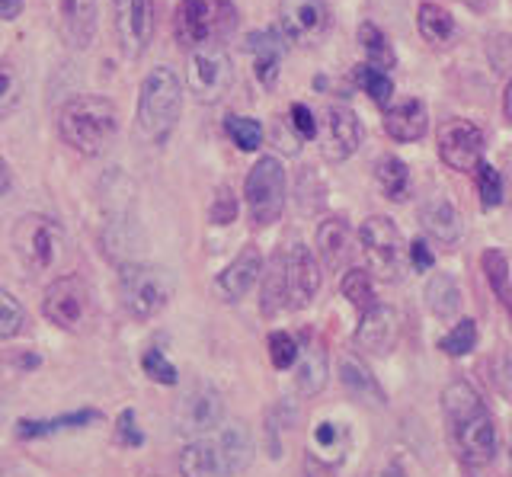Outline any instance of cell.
Returning <instances> with one entry per match:
<instances>
[{
	"label": "cell",
	"mask_w": 512,
	"mask_h": 477,
	"mask_svg": "<svg viewBox=\"0 0 512 477\" xmlns=\"http://www.w3.org/2000/svg\"><path fill=\"white\" fill-rule=\"evenodd\" d=\"M36 353H0V394H4V381H20L32 369H39Z\"/></svg>",
	"instance_id": "43"
},
{
	"label": "cell",
	"mask_w": 512,
	"mask_h": 477,
	"mask_svg": "<svg viewBox=\"0 0 512 477\" xmlns=\"http://www.w3.org/2000/svg\"><path fill=\"white\" fill-rule=\"evenodd\" d=\"M224 420V401L212 385H192L173 407V426L180 436H205Z\"/></svg>",
	"instance_id": "12"
},
{
	"label": "cell",
	"mask_w": 512,
	"mask_h": 477,
	"mask_svg": "<svg viewBox=\"0 0 512 477\" xmlns=\"http://www.w3.org/2000/svg\"><path fill=\"white\" fill-rule=\"evenodd\" d=\"M333 474H336V465L308 452V458H304V477H333Z\"/></svg>",
	"instance_id": "50"
},
{
	"label": "cell",
	"mask_w": 512,
	"mask_h": 477,
	"mask_svg": "<svg viewBox=\"0 0 512 477\" xmlns=\"http://www.w3.org/2000/svg\"><path fill=\"white\" fill-rule=\"evenodd\" d=\"M340 381L343 388L356 397V401H365V404H388V397H384L378 378L372 375V369L359 359V356H343L340 359Z\"/></svg>",
	"instance_id": "25"
},
{
	"label": "cell",
	"mask_w": 512,
	"mask_h": 477,
	"mask_svg": "<svg viewBox=\"0 0 512 477\" xmlns=\"http://www.w3.org/2000/svg\"><path fill=\"white\" fill-rule=\"evenodd\" d=\"M285 308V269H282V253L269 260L263 269V298H260V311L272 317L276 311Z\"/></svg>",
	"instance_id": "35"
},
{
	"label": "cell",
	"mask_w": 512,
	"mask_h": 477,
	"mask_svg": "<svg viewBox=\"0 0 512 477\" xmlns=\"http://www.w3.org/2000/svg\"><path fill=\"white\" fill-rule=\"evenodd\" d=\"M260 276H263V253L256 250L253 244H247L228 266L221 269L218 289L228 301H240L256 282H260Z\"/></svg>",
	"instance_id": "19"
},
{
	"label": "cell",
	"mask_w": 512,
	"mask_h": 477,
	"mask_svg": "<svg viewBox=\"0 0 512 477\" xmlns=\"http://www.w3.org/2000/svg\"><path fill=\"white\" fill-rule=\"evenodd\" d=\"M474 346H477V321H471V317H461V321L439 340V349L452 359L468 356Z\"/></svg>",
	"instance_id": "38"
},
{
	"label": "cell",
	"mask_w": 512,
	"mask_h": 477,
	"mask_svg": "<svg viewBox=\"0 0 512 477\" xmlns=\"http://www.w3.org/2000/svg\"><path fill=\"white\" fill-rule=\"evenodd\" d=\"M429 129V109L423 100L407 97L394 106L384 109V132H388L400 145H413L420 141Z\"/></svg>",
	"instance_id": "20"
},
{
	"label": "cell",
	"mask_w": 512,
	"mask_h": 477,
	"mask_svg": "<svg viewBox=\"0 0 512 477\" xmlns=\"http://www.w3.org/2000/svg\"><path fill=\"white\" fill-rule=\"evenodd\" d=\"M314 244H317V257H320V266L327 269V273H340L349 263V253H352V231L343 218H324L317 225V234H314Z\"/></svg>",
	"instance_id": "21"
},
{
	"label": "cell",
	"mask_w": 512,
	"mask_h": 477,
	"mask_svg": "<svg viewBox=\"0 0 512 477\" xmlns=\"http://www.w3.org/2000/svg\"><path fill=\"white\" fill-rule=\"evenodd\" d=\"M320 151L327 161L340 164L352 157L362 145V122L349 106H327L324 109V135H320Z\"/></svg>",
	"instance_id": "16"
},
{
	"label": "cell",
	"mask_w": 512,
	"mask_h": 477,
	"mask_svg": "<svg viewBox=\"0 0 512 477\" xmlns=\"http://www.w3.org/2000/svg\"><path fill=\"white\" fill-rule=\"evenodd\" d=\"M298 369H295V388L304 397H314L327 385V349L317 337L298 343Z\"/></svg>",
	"instance_id": "24"
},
{
	"label": "cell",
	"mask_w": 512,
	"mask_h": 477,
	"mask_svg": "<svg viewBox=\"0 0 512 477\" xmlns=\"http://www.w3.org/2000/svg\"><path fill=\"white\" fill-rule=\"evenodd\" d=\"M509 458H512V436H509Z\"/></svg>",
	"instance_id": "57"
},
{
	"label": "cell",
	"mask_w": 512,
	"mask_h": 477,
	"mask_svg": "<svg viewBox=\"0 0 512 477\" xmlns=\"http://www.w3.org/2000/svg\"><path fill=\"white\" fill-rule=\"evenodd\" d=\"M186 87L199 103H221L234 87V61L221 45H202L186 58Z\"/></svg>",
	"instance_id": "8"
},
{
	"label": "cell",
	"mask_w": 512,
	"mask_h": 477,
	"mask_svg": "<svg viewBox=\"0 0 512 477\" xmlns=\"http://www.w3.org/2000/svg\"><path fill=\"white\" fill-rule=\"evenodd\" d=\"M96 420H100V410H74V413H64V417H52V420H20L16 423V436L48 439L58 433H71V429H84Z\"/></svg>",
	"instance_id": "26"
},
{
	"label": "cell",
	"mask_w": 512,
	"mask_h": 477,
	"mask_svg": "<svg viewBox=\"0 0 512 477\" xmlns=\"http://www.w3.org/2000/svg\"><path fill=\"white\" fill-rule=\"evenodd\" d=\"M119 298L128 317L135 321H151L170 305L173 298V279L167 269L148 266V263H122L119 269Z\"/></svg>",
	"instance_id": "6"
},
{
	"label": "cell",
	"mask_w": 512,
	"mask_h": 477,
	"mask_svg": "<svg viewBox=\"0 0 512 477\" xmlns=\"http://www.w3.org/2000/svg\"><path fill=\"white\" fill-rule=\"evenodd\" d=\"M506 311H509V317H512V298L506 301Z\"/></svg>",
	"instance_id": "56"
},
{
	"label": "cell",
	"mask_w": 512,
	"mask_h": 477,
	"mask_svg": "<svg viewBox=\"0 0 512 477\" xmlns=\"http://www.w3.org/2000/svg\"><path fill=\"white\" fill-rule=\"evenodd\" d=\"M224 135H228L240 151H256L263 145V125L250 116H228L224 119Z\"/></svg>",
	"instance_id": "37"
},
{
	"label": "cell",
	"mask_w": 512,
	"mask_h": 477,
	"mask_svg": "<svg viewBox=\"0 0 512 477\" xmlns=\"http://www.w3.org/2000/svg\"><path fill=\"white\" fill-rule=\"evenodd\" d=\"M23 97V77L10 61L0 58V119H7Z\"/></svg>",
	"instance_id": "40"
},
{
	"label": "cell",
	"mask_w": 512,
	"mask_h": 477,
	"mask_svg": "<svg viewBox=\"0 0 512 477\" xmlns=\"http://www.w3.org/2000/svg\"><path fill=\"white\" fill-rule=\"evenodd\" d=\"M292 119V129H295V135L301 138V141H314L317 138V119H314V113L304 103H295L292 106V113H288Z\"/></svg>",
	"instance_id": "48"
},
{
	"label": "cell",
	"mask_w": 512,
	"mask_h": 477,
	"mask_svg": "<svg viewBox=\"0 0 512 477\" xmlns=\"http://www.w3.org/2000/svg\"><path fill=\"white\" fill-rule=\"evenodd\" d=\"M356 81L362 84V90L368 93V97H372V103H378V106H384V109L391 106V97H394V81H391V74H388V71H378V68L359 65Z\"/></svg>",
	"instance_id": "39"
},
{
	"label": "cell",
	"mask_w": 512,
	"mask_h": 477,
	"mask_svg": "<svg viewBox=\"0 0 512 477\" xmlns=\"http://www.w3.org/2000/svg\"><path fill=\"white\" fill-rule=\"evenodd\" d=\"M116 33L128 58H141L154 36L151 0H116Z\"/></svg>",
	"instance_id": "15"
},
{
	"label": "cell",
	"mask_w": 512,
	"mask_h": 477,
	"mask_svg": "<svg viewBox=\"0 0 512 477\" xmlns=\"http://www.w3.org/2000/svg\"><path fill=\"white\" fill-rule=\"evenodd\" d=\"M346 442H349V433L340 426V423H330V420H320L314 426V455L317 458H324L330 461V465H340L343 461V449H346Z\"/></svg>",
	"instance_id": "34"
},
{
	"label": "cell",
	"mask_w": 512,
	"mask_h": 477,
	"mask_svg": "<svg viewBox=\"0 0 512 477\" xmlns=\"http://www.w3.org/2000/svg\"><path fill=\"white\" fill-rule=\"evenodd\" d=\"M410 263H413L416 273H429V269L436 266V257H432V250L423 237H416V241L410 244Z\"/></svg>",
	"instance_id": "49"
},
{
	"label": "cell",
	"mask_w": 512,
	"mask_h": 477,
	"mask_svg": "<svg viewBox=\"0 0 512 477\" xmlns=\"http://www.w3.org/2000/svg\"><path fill=\"white\" fill-rule=\"evenodd\" d=\"M282 253V269H285V308L304 311L317 298L320 289V266L314 253L301 241H292Z\"/></svg>",
	"instance_id": "13"
},
{
	"label": "cell",
	"mask_w": 512,
	"mask_h": 477,
	"mask_svg": "<svg viewBox=\"0 0 512 477\" xmlns=\"http://www.w3.org/2000/svg\"><path fill=\"white\" fill-rule=\"evenodd\" d=\"M218 452L224 461V471L228 474H240L250 468L253 461V439H250V429L244 423H231L221 429L218 436Z\"/></svg>",
	"instance_id": "28"
},
{
	"label": "cell",
	"mask_w": 512,
	"mask_h": 477,
	"mask_svg": "<svg viewBox=\"0 0 512 477\" xmlns=\"http://www.w3.org/2000/svg\"><path fill=\"white\" fill-rule=\"evenodd\" d=\"M26 0H0V20H16L23 13Z\"/></svg>",
	"instance_id": "51"
},
{
	"label": "cell",
	"mask_w": 512,
	"mask_h": 477,
	"mask_svg": "<svg viewBox=\"0 0 512 477\" xmlns=\"http://www.w3.org/2000/svg\"><path fill=\"white\" fill-rule=\"evenodd\" d=\"M119 132V109L106 97H74L58 113V135L71 151L96 157Z\"/></svg>",
	"instance_id": "2"
},
{
	"label": "cell",
	"mask_w": 512,
	"mask_h": 477,
	"mask_svg": "<svg viewBox=\"0 0 512 477\" xmlns=\"http://www.w3.org/2000/svg\"><path fill=\"white\" fill-rule=\"evenodd\" d=\"M359 45L365 52V65L368 68H378V71H391L397 65V55L391 49L388 36H384V29L375 26V23H362L359 26Z\"/></svg>",
	"instance_id": "30"
},
{
	"label": "cell",
	"mask_w": 512,
	"mask_h": 477,
	"mask_svg": "<svg viewBox=\"0 0 512 477\" xmlns=\"http://www.w3.org/2000/svg\"><path fill=\"white\" fill-rule=\"evenodd\" d=\"M423 298H426V308L436 317H442V321H452L461 308V289L448 273H432L423 289Z\"/></svg>",
	"instance_id": "29"
},
{
	"label": "cell",
	"mask_w": 512,
	"mask_h": 477,
	"mask_svg": "<svg viewBox=\"0 0 512 477\" xmlns=\"http://www.w3.org/2000/svg\"><path fill=\"white\" fill-rule=\"evenodd\" d=\"M55 29L71 49H90L96 39V0H52Z\"/></svg>",
	"instance_id": "17"
},
{
	"label": "cell",
	"mask_w": 512,
	"mask_h": 477,
	"mask_svg": "<svg viewBox=\"0 0 512 477\" xmlns=\"http://www.w3.org/2000/svg\"><path fill=\"white\" fill-rule=\"evenodd\" d=\"M183 113V81L170 65L148 71L138 97V132L151 145H164Z\"/></svg>",
	"instance_id": "3"
},
{
	"label": "cell",
	"mask_w": 512,
	"mask_h": 477,
	"mask_svg": "<svg viewBox=\"0 0 512 477\" xmlns=\"http://www.w3.org/2000/svg\"><path fill=\"white\" fill-rule=\"evenodd\" d=\"M13 253L29 276L52 273L64 253V228L48 215H23L13 228Z\"/></svg>",
	"instance_id": "5"
},
{
	"label": "cell",
	"mask_w": 512,
	"mask_h": 477,
	"mask_svg": "<svg viewBox=\"0 0 512 477\" xmlns=\"http://www.w3.org/2000/svg\"><path fill=\"white\" fill-rule=\"evenodd\" d=\"M42 314L48 324H55L58 330L80 333L93 317V298L90 289L77 276H61L45 289L42 298Z\"/></svg>",
	"instance_id": "9"
},
{
	"label": "cell",
	"mask_w": 512,
	"mask_h": 477,
	"mask_svg": "<svg viewBox=\"0 0 512 477\" xmlns=\"http://www.w3.org/2000/svg\"><path fill=\"white\" fill-rule=\"evenodd\" d=\"M237 26L234 0H180L173 10V36L183 49L221 45Z\"/></svg>",
	"instance_id": "4"
},
{
	"label": "cell",
	"mask_w": 512,
	"mask_h": 477,
	"mask_svg": "<svg viewBox=\"0 0 512 477\" xmlns=\"http://www.w3.org/2000/svg\"><path fill=\"white\" fill-rule=\"evenodd\" d=\"M400 337V314L391 305H375L362 314L359 330H356V346L365 353L388 356L397 346Z\"/></svg>",
	"instance_id": "18"
},
{
	"label": "cell",
	"mask_w": 512,
	"mask_h": 477,
	"mask_svg": "<svg viewBox=\"0 0 512 477\" xmlns=\"http://www.w3.org/2000/svg\"><path fill=\"white\" fill-rule=\"evenodd\" d=\"M381 477H407V471H404V465H400V461H391V465L381 471Z\"/></svg>",
	"instance_id": "53"
},
{
	"label": "cell",
	"mask_w": 512,
	"mask_h": 477,
	"mask_svg": "<svg viewBox=\"0 0 512 477\" xmlns=\"http://www.w3.org/2000/svg\"><path fill=\"white\" fill-rule=\"evenodd\" d=\"M7 186H10V170L4 164V157H0V193H7Z\"/></svg>",
	"instance_id": "54"
},
{
	"label": "cell",
	"mask_w": 512,
	"mask_h": 477,
	"mask_svg": "<svg viewBox=\"0 0 512 477\" xmlns=\"http://www.w3.org/2000/svg\"><path fill=\"white\" fill-rule=\"evenodd\" d=\"M503 116L512 122V81H509L506 90H503Z\"/></svg>",
	"instance_id": "52"
},
{
	"label": "cell",
	"mask_w": 512,
	"mask_h": 477,
	"mask_svg": "<svg viewBox=\"0 0 512 477\" xmlns=\"http://www.w3.org/2000/svg\"><path fill=\"white\" fill-rule=\"evenodd\" d=\"M141 369H144V375H148L151 381H157V385H176V381H180L176 365L164 353H160V349H148V353H144Z\"/></svg>",
	"instance_id": "45"
},
{
	"label": "cell",
	"mask_w": 512,
	"mask_h": 477,
	"mask_svg": "<svg viewBox=\"0 0 512 477\" xmlns=\"http://www.w3.org/2000/svg\"><path fill=\"white\" fill-rule=\"evenodd\" d=\"M464 4H468L471 10H487V7L493 4V0H464Z\"/></svg>",
	"instance_id": "55"
},
{
	"label": "cell",
	"mask_w": 512,
	"mask_h": 477,
	"mask_svg": "<svg viewBox=\"0 0 512 477\" xmlns=\"http://www.w3.org/2000/svg\"><path fill=\"white\" fill-rule=\"evenodd\" d=\"M359 241L375 279L397 282L404 257H400V231L394 221L388 215H368L359 228Z\"/></svg>",
	"instance_id": "10"
},
{
	"label": "cell",
	"mask_w": 512,
	"mask_h": 477,
	"mask_svg": "<svg viewBox=\"0 0 512 477\" xmlns=\"http://www.w3.org/2000/svg\"><path fill=\"white\" fill-rule=\"evenodd\" d=\"M212 221L215 225H231V221L237 218V199H234V193L228 186H221L218 193H215V199H212Z\"/></svg>",
	"instance_id": "46"
},
{
	"label": "cell",
	"mask_w": 512,
	"mask_h": 477,
	"mask_svg": "<svg viewBox=\"0 0 512 477\" xmlns=\"http://www.w3.org/2000/svg\"><path fill=\"white\" fill-rule=\"evenodd\" d=\"M442 413H445V429L448 442H452L455 455L468 468H484L496 458V423L493 413L484 404L468 381H448L442 391Z\"/></svg>",
	"instance_id": "1"
},
{
	"label": "cell",
	"mask_w": 512,
	"mask_h": 477,
	"mask_svg": "<svg viewBox=\"0 0 512 477\" xmlns=\"http://www.w3.org/2000/svg\"><path fill=\"white\" fill-rule=\"evenodd\" d=\"M375 180L381 186V193L388 196L391 202L407 199V189H410V170L407 164L400 161L394 154H384L381 161L375 164Z\"/></svg>",
	"instance_id": "31"
},
{
	"label": "cell",
	"mask_w": 512,
	"mask_h": 477,
	"mask_svg": "<svg viewBox=\"0 0 512 477\" xmlns=\"http://www.w3.org/2000/svg\"><path fill=\"white\" fill-rule=\"evenodd\" d=\"M269 362L276 365L279 372L292 369V365L298 362V340L292 337V333H285V330L269 333Z\"/></svg>",
	"instance_id": "42"
},
{
	"label": "cell",
	"mask_w": 512,
	"mask_h": 477,
	"mask_svg": "<svg viewBox=\"0 0 512 477\" xmlns=\"http://www.w3.org/2000/svg\"><path fill=\"white\" fill-rule=\"evenodd\" d=\"M244 196H247V212L256 228H269L282 218L285 209V167L279 157H260L247 173L244 183Z\"/></svg>",
	"instance_id": "7"
},
{
	"label": "cell",
	"mask_w": 512,
	"mask_h": 477,
	"mask_svg": "<svg viewBox=\"0 0 512 477\" xmlns=\"http://www.w3.org/2000/svg\"><path fill=\"white\" fill-rule=\"evenodd\" d=\"M480 269H484V276L490 282L493 295L500 298V305H506V301L512 298V279H509V260L503 250L496 247H487L484 253H480Z\"/></svg>",
	"instance_id": "32"
},
{
	"label": "cell",
	"mask_w": 512,
	"mask_h": 477,
	"mask_svg": "<svg viewBox=\"0 0 512 477\" xmlns=\"http://www.w3.org/2000/svg\"><path fill=\"white\" fill-rule=\"evenodd\" d=\"M247 49L253 55V71L256 81L263 87H276L279 71H282V58H285V42L279 33L263 29V33H250L247 36Z\"/></svg>",
	"instance_id": "23"
},
{
	"label": "cell",
	"mask_w": 512,
	"mask_h": 477,
	"mask_svg": "<svg viewBox=\"0 0 512 477\" xmlns=\"http://www.w3.org/2000/svg\"><path fill=\"white\" fill-rule=\"evenodd\" d=\"M420 225L426 228V234L442 247H455L464 234V218L458 212V205L452 199H429L420 209Z\"/></svg>",
	"instance_id": "22"
},
{
	"label": "cell",
	"mask_w": 512,
	"mask_h": 477,
	"mask_svg": "<svg viewBox=\"0 0 512 477\" xmlns=\"http://www.w3.org/2000/svg\"><path fill=\"white\" fill-rule=\"evenodd\" d=\"M116 442L125 445V449H135V445L144 442L141 429L135 423V410H122L119 413V420H116Z\"/></svg>",
	"instance_id": "47"
},
{
	"label": "cell",
	"mask_w": 512,
	"mask_h": 477,
	"mask_svg": "<svg viewBox=\"0 0 512 477\" xmlns=\"http://www.w3.org/2000/svg\"><path fill=\"white\" fill-rule=\"evenodd\" d=\"M439 157L445 167L452 170H461V173H474L477 164H484V132L477 129L474 122L461 119V116H452L439 125Z\"/></svg>",
	"instance_id": "11"
},
{
	"label": "cell",
	"mask_w": 512,
	"mask_h": 477,
	"mask_svg": "<svg viewBox=\"0 0 512 477\" xmlns=\"http://www.w3.org/2000/svg\"><path fill=\"white\" fill-rule=\"evenodd\" d=\"M416 26H420V36L429 42H448L455 36L452 13L439 4H420V10H416Z\"/></svg>",
	"instance_id": "33"
},
{
	"label": "cell",
	"mask_w": 512,
	"mask_h": 477,
	"mask_svg": "<svg viewBox=\"0 0 512 477\" xmlns=\"http://www.w3.org/2000/svg\"><path fill=\"white\" fill-rule=\"evenodd\" d=\"M26 327V311L10 292H0V340H13Z\"/></svg>",
	"instance_id": "44"
},
{
	"label": "cell",
	"mask_w": 512,
	"mask_h": 477,
	"mask_svg": "<svg viewBox=\"0 0 512 477\" xmlns=\"http://www.w3.org/2000/svg\"><path fill=\"white\" fill-rule=\"evenodd\" d=\"M474 177H477V196H480V202H484V209H493V205L503 202V177H500V170L484 161V164H477Z\"/></svg>",
	"instance_id": "41"
},
{
	"label": "cell",
	"mask_w": 512,
	"mask_h": 477,
	"mask_svg": "<svg viewBox=\"0 0 512 477\" xmlns=\"http://www.w3.org/2000/svg\"><path fill=\"white\" fill-rule=\"evenodd\" d=\"M340 292L352 308H359V314H365L368 308L378 305L375 292H372V273H365V269H346L343 282H340Z\"/></svg>",
	"instance_id": "36"
},
{
	"label": "cell",
	"mask_w": 512,
	"mask_h": 477,
	"mask_svg": "<svg viewBox=\"0 0 512 477\" xmlns=\"http://www.w3.org/2000/svg\"><path fill=\"white\" fill-rule=\"evenodd\" d=\"M279 29L295 45H317L330 33V7L327 0H282Z\"/></svg>",
	"instance_id": "14"
},
{
	"label": "cell",
	"mask_w": 512,
	"mask_h": 477,
	"mask_svg": "<svg viewBox=\"0 0 512 477\" xmlns=\"http://www.w3.org/2000/svg\"><path fill=\"white\" fill-rule=\"evenodd\" d=\"M180 474L183 477H224V461L218 452V442L196 439L180 452Z\"/></svg>",
	"instance_id": "27"
}]
</instances>
